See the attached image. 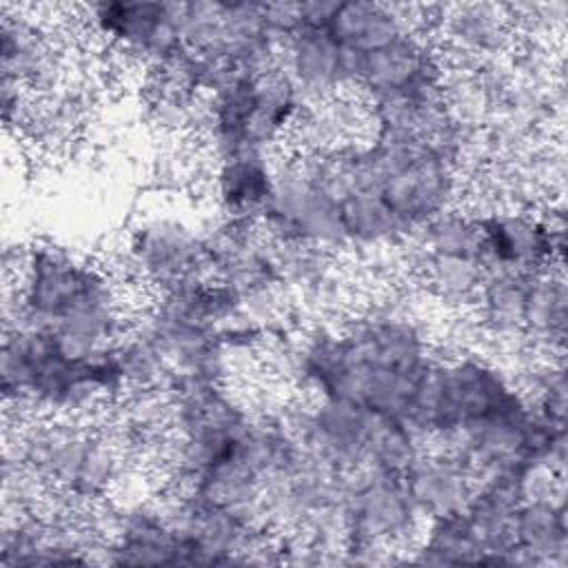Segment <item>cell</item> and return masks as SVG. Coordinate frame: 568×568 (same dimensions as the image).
Wrapping results in <instances>:
<instances>
[{"mask_svg": "<svg viewBox=\"0 0 568 568\" xmlns=\"http://www.w3.org/2000/svg\"><path fill=\"white\" fill-rule=\"evenodd\" d=\"M2 322H24L89 353L115 344L133 311L118 268L67 244L38 240L4 251Z\"/></svg>", "mask_w": 568, "mask_h": 568, "instance_id": "cell-1", "label": "cell"}, {"mask_svg": "<svg viewBox=\"0 0 568 568\" xmlns=\"http://www.w3.org/2000/svg\"><path fill=\"white\" fill-rule=\"evenodd\" d=\"M4 442V455L20 462L51 501L95 508L131 495L135 462L102 422L31 417L7 426Z\"/></svg>", "mask_w": 568, "mask_h": 568, "instance_id": "cell-2", "label": "cell"}, {"mask_svg": "<svg viewBox=\"0 0 568 568\" xmlns=\"http://www.w3.org/2000/svg\"><path fill=\"white\" fill-rule=\"evenodd\" d=\"M528 404L513 368L501 359L481 348L437 353L413 397L406 422L424 437L426 446H439Z\"/></svg>", "mask_w": 568, "mask_h": 568, "instance_id": "cell-3", "label": "cell"}, {"mask_svg": "<svg viewBox=\"0 0 568 568\" xmlns=\"http://www.w3.org/2000/svg\"><path fill=\"white\" fill-rule=\"evenodd\" d=\"M308 106L284 67L248 73L204 98L195 138L206 160L240 151L275 153L293 138Z\"/></svg>", "mask_w": 568, "mask_h": 568, "instance_id": "cell-4", "label": "cell"}, {"mask_svg": "<svg viewBox=\"0 0 568 568\" xmlns=\"http://www.w3.org/2000/svg\"><path fill=\"white\" fill-rule=\"evenodd\" d=\"M118 273L126 284L142 286L149 297L213 277L204 222L169 209L140 213L122 235Z\"/></svg>", "mask_w": 568, "mask_h": 568, "instance_id": "cell-5", "label": "cell"}, {"mask_svg": "<svg viewBox=\"0 0 568 568\" xmlns=\"http://www.w3.org/2000/svg\"><path fill=\"white\" fill-rule=\"evenodd\" d=\"M344 555L348 564H377L410 552L426 519L417 510L404 475L362 468L344 481Z\"/></svg>", "mask_w": 568, "mask_h": 568, "instance_id": "cell-6", "label": "cell"}, {"mask_svg": "<svg viewBox=\"0 0 568 568\" xmlns=\"http://www.w3.org/2000/svg\"><path fill=\"white\" fill-rule=\"evenodd\" d=\"M84 33L113 60L149 71L182 51L180 2L118 0L78 9Z\"/></svg>", "mask_w": 568, "mask_h": 568, "instance_id": "cell-7", "label": "cell"}, {"mask_svg": "<svg viewBox=\"0 0 568 568\" xmlns=\"http://www.w3.org/2000/svg\"><path fill=\"white\" fill-rule=\"evenodd\" d=\"M473 206V204H470ZM477 209V206H475ZM484 264L490 273L535 275L564 266V204H501L479 209Z\"/></svg>", "mask_w": 568, "mask_h": 568, "instance_id": "cell-8", "label": "cell"}, {"mask_svg": "<svg viewBox=\"0 0 568 568\" xmlns=\"http://www.w3.org/2000/svg\"><path fill=\"white\" fill-rule=\"evenodd\" d=\"M282 410L291 433L313 462L337 475L366 468L373 410L342 399L308 395L284 402Z\"/></svg>", "mask_w": 568, "mask_h": 568, "instance_id": "cell-9", "label": "cell"}, {"mask_svg": "<svg viewBox=\"0 0 568 568\" xmlns=\"http://www.w3.org/2000/svg\"><path fill=\"white\" fill-rule=\"evenodd\" d=\"M2 80L33 95H47L71 82V47L40 7H2Z\"/></svg>", "mask_w": 568, "mask_h": 568, "instance_id": "cell-10", "label": "cell"}, {"mask_svg": "<svg viewBox=\"0 0 568 568\" xmlns=\"http://www.w3.org/2000/svg\"><path fill=\"white\" fill-rule=\"evenodd\" d=\"M435 38L448 67L479 69L508 62L517 47V27L508 4H444Z\"/></svg>", "mask_w": 568, "mask_h": 568, "instance_id": "cell-11", "label": "cell"}, {"mask_svg": "<svg viewBox=\"0 0 568 568\" xmlns=\"http://www.w3.org/2000/svg\"><path fill=\"white\" fill-rule=\"evenodd\" d=\"M282 67L311 104L353 93L351 55L326 27H300L282 49Z\"/></svg>", "mask_w": 568, "mask_h": 568, "instance_id": "cell-12", "label": "cell"}, {"mask_svg": "<svg viewBox=\"0 0 568 568\" xmlns=\"http://www.w3.org/2000/svg\"><path fill=\"white\" fill-rule=\"evenodd\" d=\"M275 160L264 151L213 158L204 178L213 213L260 224L275 184Z\"/></svg>", "mask_w": 568, "mask_h": 568, "instance_id": "cell-13", "label": "cell"}, {"mask_svg": "<svg viewBox=\"0 0 568 568\" xmlns=\"http://www.w3.org/2000/svg\"><path fill=\"white\" fill-rule=\"evenodd\" d=\"M422 7L397 2H335L326 29L355 58L419 24Z\"/></svg>", "mask_w": 568, "mask_h": 568, "instance_id": "cell-14", "label": "cell"}, {"mask_svg": "<svg viewBox=\"0 0 568 568\" xmlns=\"http://www.w3.org/2000/svg\"><path fill=\"white\" fill-rule=\"evenodd\" d=\"M404 481L426 521L462 510L475 488L473 470L457 455L430 446L404 473Z\"/></svg>", "mask_w": 568, "mask_h": 568, "instance_id": "cell-15", "label": "cell"}, {"mask_svg": "<svg viewBox=\"0 0 568 568\" xmlns=\"http://www.w3.org/2000/svg\"><path fill=\"white\" fill-rule=\"evenodd\" d=\"M515 566H566L564 493L526 497L515 513Z\"/></svg>", "mask_w": 568, "mask_h": 568, "instance_id": "cell-16", "label": "cell"}, {"mask_svg": "<svg viewBox=\"0 0 568 568\" xmlns=\"http://www.w3.org/2000/svg\"><path fill=\"white\" fill-rule=\"evenodd\" d=\"M568 331V288L564 266L528 277L524 302V351L561 357Z\"/></svg>", "mask_w": 568, "mask_h": 568, "instance_id": "cell-17", "label": "cell"}, {"mask_svg": "<svg viewBox=\"0 0 568 568\" xmlns=\"http://www.w3.org/2000/svg\"><path fill=\"white\" fill-rule=\"evenodd\" d=\"M406 559L419 564H481L484 548L462 508L428 519Z\"/></svg>", "mask_w": 568, "mask_h": 568, "instance_id": "cell-18", "label": "cell"}, {"mask_svg": "<svg viewBox=\"0 0 568 568\" xmlns=\"http://www.w3.org/2000/svg\"><path fill=\"white\" fill-rule=\"evenodd\" d=\"M424 450V437L406 419L375 413L366 453V468L404 475Z\"/></svg>", "mask_w": 568, "mask_h": 568, "instance_id": "cell-19", "label": "cell"}]
</instances>
